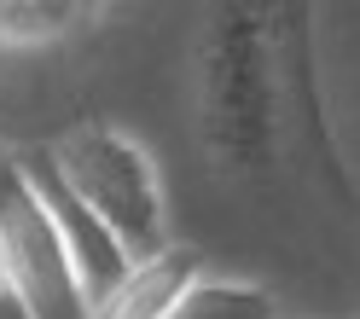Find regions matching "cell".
I'll list each match as a JSON object with an SVG mask.
<instances>
[{"instance_id": "cell-5", "label": "cell", "mask_w": 360, "mask_h": 319, "mask_svg": "<svg viewBox=\"0 0 360 319\" xmlns=\"http://www.w3.org/2000/svg\"><path fill=\"white\" fill-rule=\"evenodd\" d=\"M198 279H204V267H198L192 249L186 244H163V249H151V256H134L128 273L110 285V296L87 319H169L180 308V296Z\"/></svg>"}, {"instance_id": "cell-2", "label": "cell", "mask_w": 360, "mask_h": 319, "mask_svg": "<svg viewBox=\"0 0 360 319\" xmlns=\"http://www.w3.org/2000/svg\"><path fill=\"white\" fill-rule=\"evenodd\" d=\"M47 163L87 209H94L128 256H151L169 244V197L157 157L134 134L110 122H76L64 140L47 145Z\"/></svg>"}, {"instance_id": "cell-10", "label": "cell", "mask_w": 360, "mask_h": 319, "mask_svg": "<svg viewBox=\"0 0 360 319\" xmlns=\"http://www.w3.org/2000/svg\"><path fill=\"white\" fill-rule=\"evenodd\" d=\"M94 6H110V0H94Z\"/></svg>"}, {"instance_id": "cell-11", "label": "cell", "mask_w": 360, "mask_h": 319, "mask_svg": "<svg viewBox=\"0 0 360 319\" xmlns=\"http://www.w3.org/2000/svg\"><path fill=\"white\" fill-rule=\"evenodd\" d=\"M279 319H285V313H279Z\"/></svg>"}, {"instance_id": "cell-6", "label": "cell", "mask_w": 360, "mask_h": 319, "mask_svg": "<svg viewBox=\"0 0 360 319\" xmlns=\"http://www.w3.org/2000/svg\"><path fill=\"white\" fill-rule=\"evenodd\" d=\"M99 6L94 0H0V53H35L70 41Z\"/></svg>"}, {"instance_id": "cell-9", "label": "cell", "mask_w": 360, "mask_h": 319, "mask_svg": "<svg viewBox=\"0 0 360 319\" xmlns=\"http://www.w3.org/2000/svg\"><path fill=\"white\" fill-rule=\"evenodd\" d=\"M0 290H6V273H0Z\"/></svg>"}, {"instance_id": "cell-8", "label": "cell", "mask_w": 360, "mask_h": 319, "mask_svg": "<svg viewBox=\"0 0 360 319\" xmlns=\"http://www.w3.org/2000/svg\"><path fill=\"white\" fill-rule=\"evenodd\" d=\"M0 319H35V313L24 308V296H18L12 285H6V290H0Z\"/></svg>"}, {"instance_id": "cell-7", "label": "cell", "mask_w": 360, "mask_h": 319, "mask_svg": "<svg viewBox=\"0 0 360 319\" xmlns=\"http://www.w3.org/2000/svg\"><path fill=\"white\" fill-rule=\"evenodd\" d=\"M169 319H279V302L244 279H198Z\"/></svg>"}, {"instance_id": "cell-4", "label": "cell", "mask_w": 360, "mask_h": 319, "mask_svg": "<svg viewBox=\"0 0 360 319\" xmlns=\"http://www.w3.org/2000/svg\"><path fill=\"white\" fill-rule=\"evenodd\" d=\"M18 163H24V174L35 180L41 203H47V215L58 226V244H64V256H70V273H76V285H82V302H87V313H94L105 296H110V285L128 273L134 256L117 244V233H110V226L58 180V169L47 163V145L30 151V157H18Z\"/></svg>"}, {"instance_id": "cell-3", "label": "cell", "mask_w": 360, "mask_h": 319, "mask_svg": "<svg viewBox=\"0 0 360 319\" xmlns=\"http://www.w3.org/2000/svg\"><path fill=\"white\" fill-rule=\"evenodd\" d=\"M0 273L35 319H87L82 285L24 163L0 145Z\"/></svg>"}, {"instance_id": "cell-1", "label": "cell", "mask_w": 360, "mask_h": 319, "mask_svg": "<svg viewBox=\"0 0 360 319\" xmlns=\"http://www.w3.org/2000/svg\"><path fill=\"white\" fill-rule=\"evenodd\" d=\"M285 134V6L215 0L198 35V140L221 174H267Z\"/></svg>"}]
</instances>
